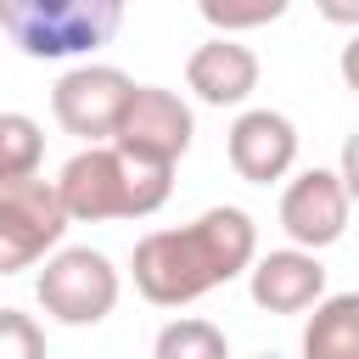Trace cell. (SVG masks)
<instances>
[{"label":"cell","instance_id":"1","mask_svg":"<svg viewBox=\"0 0 359 359\" xmlns=\"http://www.w3.org/2000/svg\"><path fill=\"white\" fill-rule=\"evenodd\" d=\"M258 258V224L241 208H208L180 230H151L135 241V292L157 309H185L213 286L247 275Z\"/></svg>","mask_w":359,"mask_h":359},{"label":"cell","instance_id":"2","mask_svg":"<svg viewBox=\"0 0 359 359\" xmlns=\"http://www.w3.org/2000/svg\"><path fill=\"white\" fill-rule=\"evenodd\" d=\"M62 208L73 224H107V219H146L168 202L174 191V168H151L129 151L107 146H84L62 163L56 174Z\"/></svg>","mask_w":359,"mask_h":359},{"label":"cell","instance_id":"3","mask_svg":"<svg viewBox=\"0 0 359 359\" xmlns=\"http://www.w3.org/2000/svg\"><path fill=\"white\" fill-rule=\"evenodd\" d=\"M118 22L123 0H0V34L34 62L90 56L112 45Z\"/></svg>","mask_w":359,"mask_h":359},{"label":"cell","instance_id":"4","mask_svg":"<svg viewBox=\"0 0 359 359\" xmlns=\"http://www.w3.org/2000/svg\"><path fill=\"white\" fill-rule=\"evenodd\" d=\"M118 292H123V280H118L112 258L95 247H56L34 280L39 309L62 325H101L118 309Z\"/></svg>","mask_w":359,"mask_h":359},{"label":"cell","instance_id":"5","mask_svg":"<svg viewBox=\"0 0 359 359\" xmlns=\"http://www.w3.org/2000/svg\"><path fill=\"white\" fill-rule=\"evenodd\" d=\"M67 224L73 219L62 208L56 180H22V185L0 191V275L45 264L62 247Z\"/></svg>","mask_w":359,"mask_h":359},{"label":"cell","instance_id":"6","mask_svg":"<svg viewBox=\"0 0 359 359\" xmlns=\"http://www.w3.org/2000/svg\"><path fill=\"white\" fill-rule=\"evenodd\" d=\"M135 95V79L112 62H84V67H67L50 90V112L67 135L90 140V146H107L123 123V107Z\"/></svg>","mask_w":359,"mask_h":359},{"label":"cell","instance_id":"7","mask_svg":"<svg viewBox=\"0 0 359 359\" xmlns=\"http://www.w3.org/2000/svg\"><path fill=\"white\" fill-rule=\"evenodd\" d=\"M191 135H196V118H191V107H185L174 90H163V84H135L112 146L129 151V157H140V163H151V168H174V163L191 151Z\"/></svg>","mask_w":359,"mask_h":359},{"label":"cell","instance_id":"8","mask_svg":"<svg viewBox=\"0 0 359 359\" xmlns=\"http://www.w3.org/2000/svg\"><path fill=\"white\" fill-rule=\"evenodd\" d=\"M348 213H353V196H348V185H342L337 168H303L280 191V230L303 252H320V247L342 241Z\"/></svg>","mask_w":359,"mask_h":359},{"label":"cell","instance_id":"9","mask_svg":"<svg viewBox=\"0 0 359 359\" xmlns=\"http://www.w3.org/2000/svg\"><path fill=\"white\" fill-rule=\"evenodd\" d=\"M224 157H230L236 180H247V185H275V180H286L292 163H297V129H292V118L275 112V107H247V112L230 123V135H224Z\"/></svg>","mask_w":359,"mask_h":359},{"label":"cell","instance_id":"10","mask_svg":"<svg viewBox=\"0 0 359 359\" xmlns=\"http://www.w3.org/2000/svg\"><path fill=\"white\" fill-rule=\"evenodd\" d=\"M247 292L264 314H303L325 297V264L320 252H303V247L258 252L247 269Z\"/></svg>","mask_w":359,"mask_h":359},{"label":"cell","instance_id":"11","mask_svg":"<svg viewBox=\"0 0 359 359\" xmlns=\"http://www.w3.org/2000/svg\"><path fill=\"white\" fill-rule=\"evenodd\" d=\"M185 84H191V95L208 101V107H241V101L258 90V56H252L241 39H230V34H213V39H202V45L191 50Z\"/></svg>","mask_w":359,"mask_h":359},{"label":"cell","instance_id":"12","mask_svg":"<svg viewBox=\"0 0 359 359\" xmlns=\"http://www.w3.org/2000/svg\"><path fill=\"white\" fill-rule=\"evenodd\" d=\"M303 359H359V292H331L303 325Z\"/></svg>","mask_w":359,"mask_h":359},{"label":"cell","instance_id":"13","mask_svg":"<svg viewBox=\"0 0 359 359\" xmlns=\"http://www.w3.org/2000/svg\"><path fill=\"white\" fill-rule=\"evenodd\" d=\"M39 157H45V135L28 112H0V191L39 180Z\"/></svg>","mask_w":359,"mask_h":359},{"label":"cell","instance_id":"14","mask_svg":"<svg viewBox=\"0 0 359 359\" xmlns=\"http://www.w3.org/2000/svg\"><path fill=\"white\" fill-rule=\"evenodd\" d=\"M151 359H230V342H224V331H219L213 320L185 314V320H168V325L157 331Z\"/></svg>","mask_w":359,"mask_h":359},{"label":"cell","instance_id":"15","mask_svg":"<svg viewBox=\"0 0 359 359\" xmlns=\"http://www.w3.org/2000/svg\"><path fill=\"white\" fill-rule=\"evenodd\" d=\"M286 6L292 0H196V11L208 17V28L213 34H247V28H264V22H275V17H286Z\"/></svg>","mask_w":359,"mask_h":359},{"label":"cell","instance_id":"16","mask_svg":"<svg viewBox=\"0 0 359 359\" xmlns=\"http://www.w3.org/2000/svg\"><path fill=\"white\" fill-rule=\"evenodd\" d=\"M0 359H45V331L22 309H0Z\"/></svg>","mask_w":359,"mask_h":359},{"label":"cell","instance_id":"17","mask_svg":"<svg viewBox=\"0 0 359 359\" xmlns=\"http://www.w3.org/2000/svg\"><path fill=\"white\" fill-rule=\"evenodd\" d=\"M337 174H342V185H348V196L359 202V129L342 140V163H337Z\"/></svg>","mask_w":359,"mask_h":359},{"label":"cell","instance_id":"18","mask_svg":"<svg viewBox=\"0 0 359 359\" xmlns=\"http://www.w3.org/2000/svg\"><path fill=\"white\" fill-rule=\"evenodd\" d=\"M314 6H320L325 22H337V28H359V0H314Z\"/></svg>","mask_w":359,"mask_h":359},{"label":"cell","instance_id":"19","mask_svg":"<svg viewBox=\"0 0 359 359\" xmlns=\"http://www.w3.org/2000/svg\"><path fill=\"white\" fill-rule=\"evenodd\" d=\"M337 73H342V84H348V90L359 95V34H353V39L342 45V56H337Z\"/></svg>","mask_w":359,"mask_h":359},{"label":"cell","instance_id":"20","mask_svg":"<svg viewBox=\"0 0 359 359\" xmlns=\"http://www.w3.org/2000/svg\"><path fill=\"white\" fill-rule=\"evenodd\" d=\"M258 359H275V353H258Z\"/></svg>","mask_w":359,"mask_h":359}]
</instances>
